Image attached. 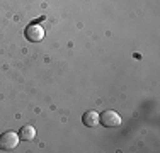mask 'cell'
<instances>
[{"label":"cell","mask_w":160,"mask_h":153,"mask_svg":"<svg viewBox=\"0 0 160 153\" xmlns=\"http://www.w3.org/2000/svg\"><path fill=\"white\" fill-rule=\"evenodd\" d=\"M19 135L14 131H5L3 135H0V150L2 151H10L19 145Z\"/></svg>","instance_id":"cell-1"},{"label":"cell","mask_w":160,"mask_h":153,"mask_svg":"<svg viewBox=\"0 0 160 153\" xmlns=\"http://www.w3.org/2000/svg\"><path fill=\"white\" fill-rule=\"evenodd\" d=\"M82 122L87 126V128H96V126L99 124V114H97V111H87V112H83Z\"/></svg>","instance_id":"cell-4"},{"label":"cell","mask_w":160,"mask_h":153,"mask_svg":"<svg viewBox=\"0 0 160 153\" xmlns=\"http://www.w3.org/2000/svg\"><path fill=\"white\" fill-rule=\"evenodd\" d=\"M99 124H104L106 128H116L121 124V116L116 111H104L99 116Z\"/></svg>","instance_id":"cell-2"},{"label":"cell","mask_w":160,"mask_h":153,"mask_svg":"<svg viewBox=\"0 0 160 153\" xmlns=\"http://www.w3.org/2000/svg\"><path fill=\"white\" fill-rule=\"evenodd\" d=\"M24 36L28 41H31V43H39V41H43L44 37V27L39 24H31L28 26L24 31Z\"/></svg>","instance_id":"cell-3"},{"label":"cell","mask_w":160,"mask_h":153,"mask_svg":"<svg viewBox=\"0 0 160 153\" xmlns=\"http://www.w3.org/2000/svg\"><path fill=\"white\" fill-rule=\"evenodd\" d=\"M34 136H36V129H34V126L31 124H26L21 128V131H19V138L24 141H31L34 140Z\"/></svg>","instance_id":"cell-5"}]
</instances>
